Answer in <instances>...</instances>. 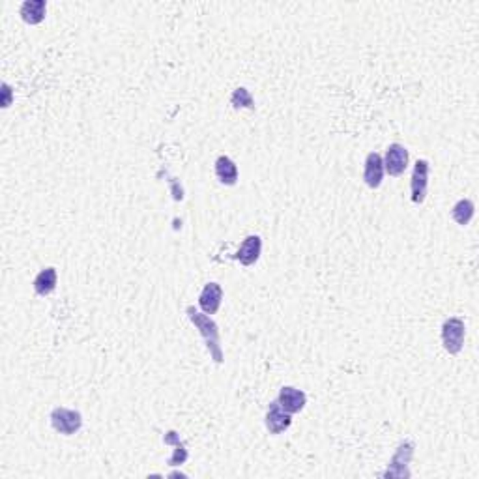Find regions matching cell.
<instances>
[{
    "mask_svg": "<svg viewBox=\"0 0 479 479\" xmlns=\"http://www.w3.org/2000/svg\"><path fill=\"white\" fill-rule=\"evenodd\" d=\"M230 103L236 107H245V109H255V101L251 98V94L247 88H236L232 96H230Z\"/></svg>",
    "mask_w": 479,
    "mask_h": 479,
    "instance_id": "17",
    "label": "cell"
},
{
    "mask_svg": "<svg viewBox=\"0 0 479 479\" xmlns=\"http://www.w3.org/2000/svg\"><path fill=\"white\" fill-rule=\"evenodd\" d=\"M429 171H431V165H429L427 159H418L416 165H414L410 190H412V201L416 204H421L427 197V187H429Z\"/></svg>",
    "mask_w": 479,
    "mask_h": 479,
    "instance_id": "4",
    "label": "cell"
},
{
    "mask_svg": "<svg viewBox=\"0 0 479 479\" xmlns=\"http://www.w3.org/2000/svg\"><path fill=\"white\" fill-rule=\"evenodd\" d=\"M187 316L190 320L195 324V328L198 329V334L203 335L206 347L210 350L212 360L216 363H223V350H221V341H219V329H217V324L212 320L210 316L206 313H198L195 311V307H187Z\"/></svg>",
    "mask_w": 479,
    "mask_h": 479,
    "instance_id": "1",
    "label": "cell"
},
{
    "mask_svg": "<svg viewBox=\"0 0 479 479\" xmlns=\"http://www.w3.org/2000/svg\"><path fill=\"white\" fill-rule=\"evenodd\" d=\"M165 444H174V446H176L174 455H172L171 460H169V465L178 466V465H182V462H185V459H187V451H185L184 444L180 442V436H178L174 431H169V433H167V436H165Z\"/></svg>",
    "mask_w": 479,
    "mask_h": 479,
    "instance_id": "16",
    "label": "cell"
},
{
    "mask_svg": "<svg viewBox=\"0 0 479 479\" xmlns=\"http://www.w3.org/2000/svg\"><path fill=\"white\" fill-rule=\"evenodd\" d=\"M292 423V414L287 410H283L279 402H272L266 414V427L272 434H281L283 431H287Z\"/></svg>",
    "mask_w": 479,
    "mask_h": 479,
    "instance_id": "7",
    "label": "cell"
},
{
    "mask_svg": "<svg viewBox=\"0 0 479 479\" xmlns=\"http://www.w3.org/2000/svg\"><path fill=\"white\" fill-rule=\"evenodd\" d=\"M57 289V269L45 268L41 269L40 274L34 279V290L40 296L51 294Z\"/></svg>",
    "mask_w": 479,
    "mask_h": 479,
    "instance_id": "14",
    "label": "cell"
},
{
    "mask_svg": "<svg viewBox=\"0 0 479 479\" xmlns=\"http://www.w3.org/2000/svg\"><path fill=\"white\" fill-rule=\"evenodd\" d=\"M382 178H384V159H382L380 154L376 152H371L365 159V169H363V180L369 187L376 190L378 185L382 184Z\"/></svg>",
    "mask_w": 479,
    "mask_h": 479,
    "instance_id": "9",
    "label": "cell"
},
{
    "mask_svg": "<svg viewBox=\"0 0 479 479\" xmlns=\"http://www.w3.org/2000/svg\"><path fill=\"white\" fill-rule=\"evenodd\" d=\"M261 251H263V240H261V236H256V234H251V236H247L242 242V245H240V249L236 253V258L243 266H253L258 261Z\"/></svg>",
    "mask_w": 479,
    "mask_h": 479,
    "instance_id": "11",
    "label": "cell"
},
{
    "mask_svg": "<svg viewBox=\"0 0 479 479\" xmlns=\"http://www.w3.org/2000/svg\"><path fill=\"white\" fill-rule=\"evenodd\" d=\"M223 300V289L217 283H208L203 289L201 296H198V305L203 309L206 315H214L217 313V309L221 305Z\"/></svg>",
    "mask_w": 479,
    "mask_h": 479,
    "instance_id": "10",
    "label": "cell"
},
{
    "mask_svg": "<svg viewBox=\"0 0 479 479\" xmlns=\"http://www.w3.org/2000/svg\"><path fill=\"white\" fill-rule=\"evenodd\" d=\"M277 402L281 405L283 410H287L289 414H296L303 410L305 402H307V395L303 394L302 389H296V387H281L279 391V397H277Z\"/></svg>",
    "mask_w": 479,
    "mask_h": 479,
    "instance_id": "8",
    "label": "cell"
},
{
    "mask_svg": "<svg viewBox=\"0 0 479 479\" xmlns=\"http://www.w3.org/2000/svg\"><path fill=\"white\" fill-rule=\"evenodd\" d=\"M51 423H53L54 431H59L60 434H66V436H72L83 425V416L77 410L59 407L51 412Z\"/></svg>",
    "mask_w": 479,
    "mask_h": 479,
    "instance_id": "3",
    "label": "cell"
},
{
    "mask_svg": "<svg viewBox=\"0 0 479 479\" xmlns=\"http://www.w3.org/2000/svg\"><path fill=\"white\" fill-rule=\"evenodd\" d=\"M412 453H414L412 442H405V444H400L397 453L394 455V459H391V462H389L391 466L387 468V472H384V478H408L410 472L407 470V465L410 462V459H412Z\"/></svg>",
    "mask_w": 479,
    "mask_h": 479,
    "instance_id": "6",
    "label": "cell"
},
{
    "mask_svg": "<svg viewBox=\"0 0 479 479\" xmlns=\"http://www.w3.org/2000/svg\"><path fill=\"white\" fill-rule=\"evenodd\" d=\"M216 174L219 178V182H223L225 185H234L238 182V167L227 156L217 158L216 161Z\"/></svg>",
    "mask_w": 479,
    "mask_h": 479,
    "instance_id": "13",
    "label": "cell"
},
{
    "mask_svg": "<svg viewBox=\"0 0 479 479\" xmlns=\"http://www.w3.org/2000/svg\"><path fill=\"white\" fill-rule=\"evenodd\" d=\"M408 167V150L399 143L387 146L386 158H384V169H386L391 176H399L407 171Z\"/></svg>",
    "mask_w": 479,
    "mask_h": 479,
    "instance_id": "5",
    "label": "cell"
},
{
    "mask_svg": "<svg viewBox=\"0 0 479 479\" xmlns=\"http://www.w3.org/2000/svg\"><path fill=\"white\" fill-rule=\"evenodd\" d=\"M2 88H4V92H6V98H4V101H2V103H4V107H8L10 105V86L4 85Z\"/></svg>",
    "mask_w": 479,
    "mask_h": 479,
    "instance_id": "18",
    "label": "cell"
},
{
    "mask_svg": "<svg viewBox=\"0 0 479 479\" xmlns=\"http://www.w3.org/2000/svg\"><path fill=\"white\" fill-rule=\"evenodd\" d=\"M45 0H27V2L21 4L19 14L21 17H23V21L28 23V25H38V23H41L43 17H45Z\"/></svg>",
    "mask_w": 479,
    "mask_h": 479,
    "instance_id": "12",
    "label": "cell"
},
{
    "mask_svg": "<svg viewBox=\"0 0 479 479\" xmlns=\"http://www.w3.org/2000/svg\"><path fill=\"white\" fill-rule=\"evenodd\" d=\"M473 212H476V206H473L472 201H468V198H460L459 203L453 206L451 216L457 223L465 227V225H468L470 221H472Z\"/></svg>",
    "mask_w": 479,
    "mask_h": 479,
    "instance_id": "15",
    "label": "cell"
},
{
    "mask_svg": "<svg viewBox=\"0 0 479 479\" xmlns=\"http://www.w3.org/2000/svg\"><path fill=\"white\" fill-rule=\"evenodd\" d=\"M465 334V322L457 318V316H451V318H447L444 322V326H442V343H444V348L449 354H459L462 350Z\"/></svg>",
    "mask_w": 479,
    "mask_h": 479,
    "instance_id": "2",
    "label": "cell"
}]
</instances>
